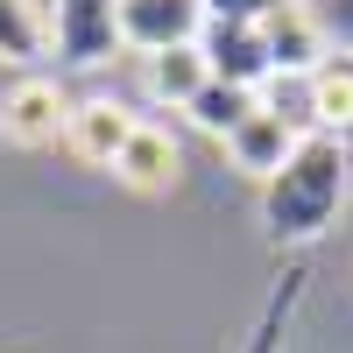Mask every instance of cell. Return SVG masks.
<instances>
[{"label": "cell", "mask_w": 353, "mask_h": 353, "mask_svg": "<svg viewBox=\"0 0 353 353\" xmlns=\"http://www.w3.org/2000/svg\"><path fill=\"white\" fill-rule=\"evenodd\" d=\"M346 184H353V163H346V141L339 134H304L290 163L261 184V226L276 241H318L339 205H346Z\"/></svg>", "instance_id": "obj_1"}, {"label": "cell", "mask_w": 353, "mask_h": 353, "mask_svg": "<svg viewBox=\"0 0 353 353\" xmlns=\"http://www.w3.org/2000/svg\"><path fill=\"white\" fill-rule=\"evenodd\" d=\"M50 8V57L71 71H99L121 50V0H43Z\"/></svg>", "instance_id": "obj_2"}, {"label": "cell", "mask_w": 353, "mask_h": 353, "mask_svg": "<svg viewBox=\"0 0 353 353\" xmlns=\"http://www.w3.org/2000/svg\"><path fill=\"white\" fill-rule=\"evenodd\" d=\"M71 121V99L57 92V78L43 71H21L8 92H0V141H14V149H50L57 134Z\"/></svg>", "instance_id": "obj_3"}, {"label": "cell", "mask_w": 353, "mask_h": 353, "mask_svg": "<svg viewBox=\"0 0 353 353\" xmlns=\"http://www.w3.org/2000/svg\"><path fill=\"white\" fill-rule=\"evenodd\" d=\"M205 28V0H121V50H184Z\"/></svg>", "instance_id": "obj_4"}, {"label": "cell", "mask_w": 353, "mask_h": 353, "mask_svg": "<svg viewBox=\"0 0 353 353\" xmlns=\"http://www.w3.org/2000/svg\"><path fill=\"white\" fill-rule=\"evenodd\" d=\"M198 57H205V71H212L219 85H254L269 78V43H261V21H212L205 14L198 28Z\"/></svg>", "instance_id": "obj_5"}, {"label": "cell", "mask_w": 353, "mask_h": 353, "mask_svg": "<svg viewBox=\"0 0 353 353\" xmlns=\"http://www.w3.org/2000/svg\"><path fill=\"white\" fill-rule=\"evenodd\" d=\"M261 43H269V71H290V78H311L325 64V14L318 8H297V0H283V8L261 21Z\"/></svg>", "instance_id": "obj_6"}, {"label": "cell", "mask_w": 353, "mask_h": 353, "mask_svg": "<svg viewBox=\"0 0 353 353\" xmlns=\"http://www.w3.org/2000/svg\"><path fill=\"white\" fill-rule=\"evenodd\" d=\"M176 170H184V149H176V134H170V128H156V121H134L128 149L113 156V176H121L128 191H149V198L176 184Z\"/></svg>", "instance_id": "obj_7"}, {"label": "cell", "mask_w": 353, "mask_h": 353, "mask_svg": "<svg viewBox=\"0 0 353 353\" xmlns=\"http://www.w3.org/2000/svg\"><path fill=\"white\" fill-rule=\"evenodd\" d=\"M128 134H134V113L121 99H71V121H64V141L85 156V163H99L113 170V156L128 149Z\"/></svg>", "instance_id": "obj_8"}, {"label": "cell", "mask_w": 353, "mask_h": 353, "mask_svg": "<svg viewBox=\"0 0 353 353\" xmlns=\"http://www.w3.org/2000/svg\"><path fill=\"white\" fill-rule=\"evenodd\" d=\"M297 141H304L297 128H283L276 113H261V106H254L248 121L226 134V156H233V170H248L254 184H269V176L290 163V149H297Z\"/></svg>", "instance_id": "obj_9"}, {"label": "cell", "mask_w": 353, "mask_h": 353, "mask_svg": "<svg viewBox=\"0 0 353 353\" xmlns=\"http://www.w3.org/2000/svg\"><path fill=\"white\" fill-rule=\"evenodd\" d=\"M205 57H198V43H184V50H156V57H141V92H149L156 106H170V113H184L198 92H205Z\"/></svg>", "instance_id": "obj_10"}, {"label": "cell", "mask_w": 353, "mask_h": 353, "mask_svg": "<svg viewBox=\"0 0 353 353\" xmlns=\"http://www.w3.org/2000/svg\"><path fill=\"white\" fill-rule=\"evenodd\" d=\"M50 57V8L43 0H0V64L36 71Z\"/></svg>", "instance_id": "obj_11"}, {"label": "cell", "mask_w": 353, "mask_h": 353, "mask_svg": "<svg viewBox=\"0 0 353 353\" xmlns=\"http://www.w3.org/2000/svg\"><path fill=\"white\" fill-rule=\"evenodd\" d=\"M311 99H318V134H353V50H332L311 71Z\"/></svg>", "instance_id": "obj_12"}, {"label": "cell", "mask_w": 353, "mask_h": 353, "mask_svg": "<svg viewBox=\"0 0 353 353\" xmlns=\"http://www.w3.org/2000/svg\"><path fill=\"white\" fill-rule=\"evenodd\" d=\"M248 113H254V92H248V85H219V78H205V92H198V99L184 106V121H191L198 134L226 141L233 128L248 121Z\"/></svg>", "instance_id": "obj_13"}, {"label": "cell", "mask_w": 353, "mask_h": 353, "mask_svg": "<svg viewBox=\"0 0 353 353\" xmlns=\"http://www.w3.org/2000/svg\"><path fill=\"white\" fill-rule=\"evenodd\" d=\"M283 0H205V14L212 21H269Z\"/></svg>", "instance_id": "obj_14"}, {"label": "cell", "mask_w": 353, "mask_h": 353, "mask_svg": "<svg viewBox=\"0 0 353 353\" xmlns=\"http://www.w3.org/2000/svg\"><path fill=\"white\" fill-rule=\"evenodd\" d=\"M297 8H304V0H297Z\"/></svg>", "instance_id": "obj_15"}]
</instances>
